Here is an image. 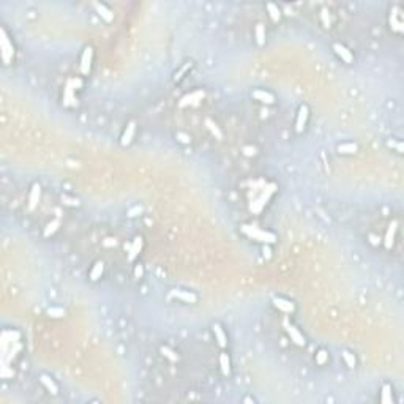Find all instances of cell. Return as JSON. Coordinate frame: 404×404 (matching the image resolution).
Masks as SVG:
<instances>
[{"label": "cell", "mask_w": 404, "mask_h": 404, "mask_svg": "<svg viewBox=\"0 0 404 404\" xmlns=\"http://www.w3.org/2000/svg\"><path fill=\"white\" fill-rule=\"evenodd\" d=\"M251 188H250V194L254 193V196H250V202H248V210L253 215H261L268 204L272 202V199L275 198V194L278 193V185L275 182L270 180H251Z\"/></svg>", "instance_id": "6da1fadb"}, {"label": "cell", "mask_w": 404, "mask_h": 404, "mask_svg": "<svg viewBox=\"0 0 404 404\" xmlns=\"http://www.w3.org/2000/svg\"><path fill=\"white\" fill-rule=\"evenodd\" d=\"M24 351V341L22 333L18 328H4L2 332V376L8 371V368H13L15 360L21 356Z\"/></svg>", "instance_id": "7a4b0ae2"}, {"label": "cell", "mask_w": 404, "mask_h": 404, "mask_svg": "<svg viewBox=\"0 0 404 404\" xmlns=\"http://www.w3.org/2000/svg\"><path fill=\"white\" fill-rule=\"evenodd\" d=\"M84 87H85V81L82 76L68 78L62 90V104L65 107H78L79 106L78 92H81Z\"/></svg>", "instance_id": "3957f363"}, {"label": "cell", "mask_w": 404, "mask_h": 404, "mask_svg": "<svg viewBox=\"0 0 404 404\" xmlns=\"http://www.w3.org/2000/svg\"><path fill=\"white\" fill-rule=\"evenodd\" d=\"M240 230L248 239H251L254 242H259L262 245H275L278 242V236L275 234V232L267 230V229H261V227H256L251 224H242Z\"/></svg>", "instance_id": "277c9868"}, {"label": "cell", "mask_w": 404, "mask_h": 404, "mask_svg": "<svg viewBox=\"0 0 404 404\" xmlns=\"http://www.w3.org/2000/svg\"><path fill=\"white\" fill-rule=\"evenodd\" d=\"M0 54H2V62L5 67H10V65L15 64L16 44H15L13 38L8 35V32L4 26L0 27Z\"/></svg>", "instance_id": "5b68a950"}, {"label": "cell", "mask_w": 404, "mask_h": 404, "mask_svg": "<svg viewBox=\"0 0 404 404\" xmlns=\"http://www.w3.org/2000/svg\"><path fill=\"white\" fill-rule=\"evenodd\" d=\"M387 24H388V29L393 33L402 35L404 21H402V8H401V5L395 4V5L390 7L388 15H387Z\"/></svg>", "instance_id": "8992f818"}, {"label": "cell", "mask_w": 404, "mask_h": 404, "mask_svg": "<svg viewBox=\"0 0 404 404\" xmlns=\"http://www.w3.org/2000/svg\"><path fill=\"white\" fill-rule=\"evenodd\" d=\"M93 60H95V49L90 44H85L81 51L79 57V73L82 78H89L92 68H93Z\"/></svg>", "instance_id": "52a82bcc"}, {"label": "cell", "mask_w": 404, "mask_h": 404, "mask_svg": "<svg viewBox=\"0 0 404 404\" xmlns=\"http://www.w3.org/2000/svg\"><path fill=\"white\" fill-rule=\"evenodd\" d=\"M283 328H284V332H286V335H287V338L291 339V342L292 344H296V346H299V348H305L308 344V339H307V336H305L302 332H300V328L294 324L291 319H284L283 321Z\"/></svg>", "instance_id": "ba28073f"}, {"label": "cell", "mask_w": 404, "mask_h": 404, "mask_svg": "<svg viewBox=\"0 0 404 404\" xmlns=\"http://www.w3.org/2000/svg\"><path fill=\"white\" fill-rule=\"evenodd\" d=\"M145 247V240L142 236H134L128 243H125V250H127V261L130 264H134L138 259L141 253L144 251Z\"/></svg>", "instance_id": "9c48e42d"}, {"label": "cell", "mask_w": 404, "mask_h": 404, "mask_svg": "<svg viewBox=\"0 0 404 404\" xmlns=\"http://www.w3.org/2000/svg\"><path fill=\"white\" fill-rule=\"evenodd\" d=\"M310 117H311V109L307 103H302L297 109V114H296V122H294V131L297 134H302L307 131V127H308V122H310Z\"/></svg>", "instance_id": "30bf717a"}, {"label": "cell", "mask_w": 404, "mask_h": 404, "mask_svg": "<svg viewBox=\"0 0 404 404\" xmlns=\"http://www.w3.org/2000/svg\"><path fill=\"white\" fill-rule=\"evenodd\" d=\"M43 198V187L40 182H32V185L29 187L27 193V209L29 212H33L36 207L40 205Z\"/></svg>", "instance_id": "8fae6325"}, {"label": "cell", "mask_w": 404, "mask_h": 404, "mask_svg": "<svg viewBox=\"0 0 404 404\" xmlns=\"http://www.w3.org/2000/svg\"><path fill=\"white\" fill-rule=\"evenodd\" d=\"M167 297L169 299H176V300H180L183 303H190V305H194L199 302V296L196 294L194 291H187V289H170L167 292Z\"/></svg>", "instance_id": "7c38bea8"}, {"label": "cell", "mask_w": 404, "mask_h": 404, "mask_svg": "<svg viewBox=\"0 0 404 404\" xmlns=\"http://www.w3.org/2000/svg\"><path fill=\"white\" fill-rule=\"evenodd\" d=\"M332 51H333V54L341 60L342 64L352 65L354 62H356V55H354V52L351 51V49L346 44L335 41V43H332Z\"/></svg>", "instance_id": "4fadbf2b"}, {"label": "cell", "mask_w": 404, "mask_h": 404, "mask_svg": "<svg viewBox=\"0 0 404 404\" xmlns=\"http://www.w3.org/2000/svg\"><path fill=\"white\" fill-rule=\"evenodd\" d=\"M205 98V90L204 89H194L188 93H185L179 101V107H188V106H196L199 104Z\"/></svg>", "instance_id": "5bb4252c"}, {"label": "cell", "mask_w": 404, "mask_h": 404, "mask_svg": "<svg viewBox=\"0 0 404 404\" xmlns=\"http://www.w3.org/2000/svg\"><path fill=\"white\" fill-rule=\"evenodd\" d=\"M272 305H273L275 310H278L279 313H283L286 316H292L297 311V303L291 299H286V297H273Z\"/></svg>", "instance_id": "9a60e30c"}, {"label": "cell", "mask_w": 404, "mask_h": 404, "mask_svg": "<svg viewBox=\"0 0 404 404\" xmlns=\"http://www.w3.org/2000/svg\"><path fill=\"white\" fill-rule=\"evenodd\" d=\"M136 133H138V122L136 120H130L128 124L125 125L124 131H122V134H120V139H119L120 145L122 147L131 145L134 138H136Z\"/></svg>", "instance_id": "2e32d148"}, {"label": "cell", "mask_w": 404, "mask_h": 404, "mask_svg": "<svg viewBox=\"0 0 404 404\" xmlns=\"http://www.w3.org/2000/svg\"><path fill=\"white\" fill-rule=\"evenodd\" d=\"M251 98H254L256 101L258 103H261V104H265V106H273V104H276V95L273 93V92H270L268 89H262V87H259V89H254L253 92H251Z\"/></svg>", "instance_id": "e0dca14e"}, {"label": "cell", "mask_w": 404, "mask_h": 404, "mask_svg": "<svg viewBox=\"0 0 404 404\" xmlns=\"http://www.w3.org/2000/svg\"><path fill=\"white\" fill-rule=\"evenodd\" d=\"M38 382L43 385V388L47 391L51 396H59L60 395V385L57 384L55 379L49 374V373H40L38 376Z\"/></svg>", "instance_id": "ac0fdd59"}, {"label": "cell", "mask_w": 404, "mask_h": 404, "mask_svg": "<svg viewBox=\"0 0 404 404\" xmlns=\"http://www.w3.org/2000/svg\"><path fill=\"white\" fill-rule=\"evenodd\" d=\"M210 332L213 335V339L216 341V344L221 348V349H226L227 344H229V338H227L224 325L221 322H213L210 325Z\"/></svg>", "instance_id": "d6986e66"}, {"label": "cell", "mask_w": 404, "mask_h": 404, "mask_svg": "<svg viewBox=\"0 0 404 404\" xmlns=\"http://www.w3.org/2000/svg\"><path fill=\"white\" fill-rule=\"evenodd\" d=\"M104 272H106V262L103 259H96L92 262L89 272H87V278L90 283H98L103 276H104Z\"/></svg>", "instance_id": "ffe728a7"}, {"label": "cell", "mask_w": 404, "mask_h": 404, "mask_svg": "<svg viewBox=\"0 0 404 404\" xmlns=\"http://www.w3.org/2000/svg\"><path fill=\"white\" fill-rule=\"evenodd\" d=\"M218 365H219V371L224 377H229L232 374V360L229 352H226V349H221L218 356Z\"/></svg>", "instance_id": "44dd1931"}, {"label": "cell", "mask_w": 404, "mask_h": 404, "mask_svg": "<svg viewBox=\"0 0 404 404\" xmlns=\"http://www.w3.org/2000/svg\"><path fill=\"white\" fill-rule=\"evenodd\" d=\"M398 221H391L387 227V232H385V236H384V247L385 250H391L393 248V245H395V240H396V234H398Z\"/></svg>", "instance_id": "7402d4cb"}, {"label": "cell", "mask_w": 404, "mask_h": 404, "mask_svg": "<svg viewBox=\"0 0 404 404\" xmlns=\"http://www.w3.org/2000/svg\"><path fill=\"white\" fill-rule=\"evenodd\" d=\"M379 402H382V404L395 402V388L390 382H384L381 390H379Z\"/></svg>", "instance_id": "603a6c76"}, {"label": "cell", "mask_w": 404, "mask_h": 404, "mask_svg": "<svg viewBox=\"0 0 404 404\" xmlns=\"http://www.w3.org/2000/svg\"><path fill=\"white\" fill-rule=\"evenodd\" d=\"M93 8H95V11L98 13V16H100L106 24H111L114 21V11L109 8L106 4H103V2H95L93 4Z\"/></svg>", "instance_id": "cb8c5ba5"}, {"label": "cell", "mask_w": 404, "mask_h": 404, "mask_svg": "<svg viewBox=\"0 0 404 404\" xmlns=\"http://www.w3.org/2000/svg\"><path fill=\"white\" fill-rule=\"evenodd\" d=\"M336 152L339 155H344V156H352L359 152V144L357 142H351V141H344V142H339L336 144Z\"/></svg>", "instance_id": "d4e9b609"}, {"label": "cell", "mask_w": 404, "mask_h": 404, "mask_svg": "<svg viewBox=\"0 0 404 404\" xmlns=\"http://www.w3.org/2000/svg\"><path fill=\"white\" fill-rule=\"evenodd\" d=\"M194 68V60H187L185 64H183L174 75H172V82L174 84H179V82H182L183 79H185L187 76H188V73L191 71Z\"/></svg>", "instance_id": "484cf974"}, {"label": "cell", "mask_w": 404, "mask_h": 404, "mask_svg": "<svg viewBox=\"0 0 404 404\" xmlns=\"http://www.w3.org/2000/svg\"><path fill=\"white\" fill-rule=\"evenodd\" d=\"M253 33H254V41H256V44H258L259 47L265 46V43H267V29H265V26H264L262 22H256Z\"/></svg>", "instance_id": "4316f807"}, {"label": "cell", "mask_w": 404, "mask_h": 404, "mask_svg": "<svg viewBox=\"0 0 404 404\" xmlns=\"http://www.w3.org/2000/svg\"><path fill=\"white\" fill-rule=\"evenodd\" d=\"M341 359L344 362V365L348 366L349 370H356L359 366V359L356 356V352H352L349 349H342L341 351Z\"/></svg>", "instance_id": "83f0119b"}, {"label": "cell", "mask_w": 404, "mask_h": 404, "mask_svg": "<svg viewBox=\"0 0 404 404\" xmlns=\"http://www.w3.org/2000/svg\"><path fill=\"white\" fill-rule=\"evenodd\" d=\"M59 199H60V204H62L64 207H68V209H78V207H81V199L76 198V196H73V194L62 193L59 196Z\"/></svg>", "instance_id": "f1b7e54d"}, {"label": "cell", "mask_w": 404, "mask_h": 404, "mask_svg": "<svg viewBox=\"0 0 404 404\" xmlns=\"http://www.w3.org/2000/svg\"><path fill=\"white\" fill-rule=\"evenodd\" d=\"M160 354H161V357H164V359L169 360L170 363H177V362H180V354H179L176 349H172L170 346H167V344H161V346H160Z\"/></svg>", "instance_id": "f546056e"}, {"label": "cell", "mask_w": 404, "mask_h": 404, "mask_svg": "<svg viewBox=\"0 0 404 404\" xmlns=\"http://www.w3.org/2000/svg\"><path fill=\"white\" fill-rule=\"evenodd\" d=\"M314 363L317 366H325L330 363V351L325 348H319L314 352Z\"/></svg>", "instance_id": "4dcf8cb0"}, {"label": "cell", "mask_w": 404, "mask_h": 404, "mask_svg": "<svg viewBox=\"0 0 404 404\" xmlns=\"http://www.w3.org/2000/svg\"><path fill=\"white\" fill-rule=\"evenodd\" d=\"M265 8H267L268 18H270L272 22H279L281 21V18H283V11H281V8L276 4L268 2V4H265Z\"/></svg>", "instance_id": "1f68e13d"}, {"label": "cell", "mask_w": 404, "mask_h": 404, "mask_svg": "<svg viewBox=\"0 0 404 404\" xmlns=\"http://www.w3.org/2000/svg\"><path fill=\"white\" fill-rule=\"evenodd\" d=\"M385 147L388 150L395 152L396 155H402V150H404V145H402V141L399 138H388L385 141Z\"/></svg>", "instance_id": "d6a6232c"}, {"label": "cell", "mask_w": 404, "mask_h": 404, "mask_svg": "<svg viewBox=\"0 0 404 404\" xmlns=\"http://www.w3.org/2000/svg\"><path fill=\"white\" fill-rule=\"evenodd\" d=\"M60 219L59 218H54V219H51V221H49L47 224H46V227H44V230H43V237L44 239H49V237H52L55 232L59 230V227H60Z\"/></svg>", "instance_id": "836d02e7"}, {"label": "cell", "mask_w": 404, "mask_h": 404, "mask_svg": "<svg viewBox=\"0 0 404 404\" xmlns=\"http://www.w3.org/2000/svg\"><path fill=\"white\" fill-rule=\"evenodd\" d=\"M174 138H176V141H177L179 144H182V145H190V144L193 142L191 134H188V133H185V131H177V133L174 134Z\"/></svg>", "instance_id": "e575fe53"}, {"label": "cell", "mask_w": 404, "mask_h": 404, "mask_svg": "<svg viewBox=\"0 0 404 404\" xmlns=\"http://www.w3.org/2000/svg\"><path fill=\"white\" fill-rule=\"evenodd\" d=\"M205 125H207V128H209V130L212 131V134H213V136H215L216 139H223V131L218 128V125L215 124L213 120L205 119Z\"/></svg>", "instance_id": "d590c367"}, {"label": "cell", "mask_w": 404, "mask_h": 404, "mask_svg": "<svg viewBox=\"0 0 404 404\" xmlns=\"http://www.w3.org/2000/svg\"><path fill=\"white\" fill-rule=\"evenodd\" d=\"M46 314L49 317H52V319H62V317H65L67 311L62 310V308H59V307H51V308L46 310Z\"/></svg>", "instance_id": "8d00e7d4"}, {"label": "cell", "mask_w": 404, "mask_h": 404, "mask_svg": "<svg viewBox=\"0 0 404 404\" xmlns=\"http://www.w3.org/2000/svg\"><path fill=\"white\" fill-rule=\"evenodd\" d=\"M242 155L243 156H248V158H254L259 155V149L256 145H243L242 147Z\"/></svg>", "instance_id": "74e56055"}, {"label": "cell", "mask_w": 404, "mask_h": 404, "mask_svg": "<svg viewBox=\"0 0 404 404\" xmlns=\"http://www.w3.org/2000/svg\"><path fill=\"white\" fill-rule=\"evenodd\" d=\"M319 16H321V21H322V26H324L325 29H330V27H332V18H330V11H328L327 8H322V10H321Z\"/></svg>", "instance_id": "f35d334b"}, {"label": "cell", "mask_w": 404, "mask_h": 404, "mask_svg": "<svg viewBox=\"0 0 404 404\" xmlns=\"http://www.w3.org/2000/svg\"><path fill=\"white\" fill-rule=\"evenodd\" d=\"M145 275V268L141 262H134L133 264V276L136 279H142Z\"/></svg>", "instance_id": "ab89813d"}]
</instances>
